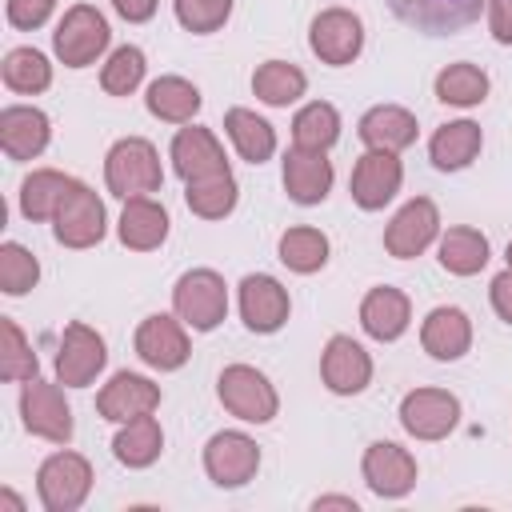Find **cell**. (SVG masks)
I'll list each match as a JSON object with an SVG mask.
<instances>
[{
  "instance_id": "9c48e42d",
  "label": "cell",
  "mask_w": 512,
  "mask_h": 512,
  "mask_svg": "<svg viewBox=\"0 0 512 512\" xmlns=\"http://www.w3.org/2000/svg\"><path fill=\"white\" fill-rule=\"evenodd\" d=\"M308 48L316 52L320 64H332V68H344L360 56L364 48V24L356 12L348 8H324L316 12V20L308 24Z\"/></svg>"
},
{
  "instance_id": "e575fe53",
  "label": "cell",
  "mask_w": 512,
  "mask_h": 512,
  "mask_svg": "<svg viewBox=\"0 0 512 512\" xmlns=\"http://www.w3.org/2000/svg\"><path fill=\"white\" fill-rule=\"evenodd\" d=\"M68 188H72V176L56 172V168H36L20 184V212L28 220H52L60 200L68 196Z\"/></svg>"
},
{
  "instance_id": "44dd1931",
  "label": "cell",
  "mask_w": 512,
  "mask_h": 512,
  "mask_svg": "<svg viewBox=\"0 0 512 512\" xmlns=\"http://www.w3.org/2000/svg\"><path fill=\"white\" fill-rule=\"evenodd\" d=\"M52 140V124L32 104H8L0 112V148L8 160H36Z\"/></svg>"
},
{
  "instance_id": "5bb4252c",
  "label": "cell",
  "mask_w": 512,
  "mask_h": 512,
  "mask_svg": "<svg viewBox=\"0 0 512 512\" xmlns=\"http://www.w3.org/2000/svg\"><path fill=\"white\" fill-rule=\"evenodd\" d=\"M288 312H292V300H288V288L268 276V272H252L240 280V320L244 328L268 336V332H280L288 324Z\"/></svg>"
},
{
  "instance_id": "e0dca14e",
  "label": "cell",
  "mask_w": 512,
  "mask_h": 512,
  "mask_svg": "<svg viewBox=\"0 0 512 512\" xmlns=\"http://www.w3.org/2000/svg\"><path fill=\"white\" fill-rule=\"evenodd\" d=\"M484 4L488 0H388V8L408 28L428 32V36H448V32L468 28Z\"/></svg>"
},
{
  "instance_id": "d6986e66",
  "label": "cell",
  "mask_w": 512,
  "mask_h": 512,
  "mask_svg": "<svg viewBox=\"0 0 512 512\" xmlns=\"http://www.w3.org/2000/svg\"><path fill=\"white\" fill-rule=\"evenodd\" d=\"M156 408H160V388L140 372H116L96 396V412L112 424H128Z\"/></svg>"
},
{
  "instance_id": "2e32d148",
  "label": "cell",
  "mask_w": 512,
  "mask_h": 512,
  "mask_svg": "<svg viewBox=\"0 0 512 512\" xmlns=\"http://www.w3.org/2000/svg\"><path fill=\"white\" fill-rule=\"evenodd\" d=\"M436 236H440V212H436V204H432L428 196H416V200H408V204L388 220V228H384V248H388V256H396V260H412V256H420Z\"/></svg>"
},
{
  "instance_id": "3957f363",
  "label": "cell",
  "mask_w": 512,
  "mask_h": 512,
  "mask_svg": "<svg viewBox=\"0 0 512 512\" xmlns=\"http://www.w3.org/2000/svg\"><path fill=\"white\" fill-rule=\"evenodd\" d=\"M216 396L244 424H268L280 412V396L272 380L252 364H228L216 380Z\"/></svg>"
},
{
  "instance_id": "c3c4849f",
  "label": "cell",
  "mask_w": 512,
  "mask_h": 512,
  "mask_svg": "<svg viewBox=\"0 0 512 512\" xmlns=\"http://www.w3.org/2000/svg\"><path fill=\"white\" fill-rule=\"evenodd\" d=\"M0 504H4V508H12V512H24V500H20V496H12L8 488L0 492Z\"/></svg>"
},
{
  "instance_id": "8d00e7d4",
  "label": "cell",
  "mask_w": 512,
  "mask_h": 512,
  "mask_svg": "<svg viewBox=\"0 0 512 512\" xmlns=\"http://www.w3.org/2000/svg\"><path fill=\"white\" fill-rule=\"evenodd\" d=\"M488 96V72L460 60V64H448L436 72V100L440 104H452V108H476L480 100Z\"/></svg>"
},
{
  "instance_id": "f35d334b",
  "label": "cell",
  "mask_w": 512,
  "mask_h": 512,
  "mask_svg": "<svg viewBox=\"0 0 512 512\" xmlns=\"http://www.w3.org/2000/svg\"><path fill=\"white\" fill-rule=\"evenodd\" d=\"M36 376H40V360L32 344L24 340L16 320L0 316V380H36Z\"/></svg>"
},
{
  "instance_id": "52a82bcc",
  "label": "cell",
  "mask_w": 512,
  "mask_h": 512,
  "mask_svg": "<svg viewBox=\"0 0 512 512\" xmlns=\"http://www.w3.org/2000/svg\"><path fill=\"white\" fill-rule=\"evenodd\" d=\"M108 364V348L104 336L80 320L64 324L60 332V348H56V380L64 388H88Z\"/></svg>"
},
{
  "instance_id": "5b68a950",
  "label": "cell",
  "mask_w": 512,
  "mask_h": 512,
  "mask_svg": "<svg viewBox=\"0 0 512 512\" xmlns=\"http://www.w3.org/2000/svg\"><path fill=\"white\" fill-rule=\"evenodd\" d=\"M92 492V464L80 452H52L36 472V496L48 512H76Z\"/></svg>"
},
{
  "instance_id": "ab89813d",
  "label": "cell",
  "mask_w": 512,
  "mask_h": 512,
  "mask_svg": "<svg viewBox=\"0 0 512 512\" xmlns=\"http://www.w3.org/2000/svg\"><path fill=\"white\" fill-rule=\"evenodd\" d=\"M144 68H148L144 52H140L136 44H124V48H116V52L104 60V68H100V88H104L108 96H132V92L140 88V80H144Z\"/></svg>"
},
{
  "instance_id": "9a60e30c",
  "label": "cell",
  "mask_w": 512,
  "mask_h": 512,
  "mask_svg": "<svg viewBox=\"0 0 512 512\" xmlns=\"http://www.w3.org/2000/svg\"><path fill=\"white\" fill-rule=\"evenodd\" d=\"M404 184V164L396 160V152H376L368 148L356 168H352V180H348V192L352 200L364 208V212H380Z\"/></svg>"
},
{
  "instance_id": "603a6c76",
  "label": "cell",
  "mask_w": 512,
  "mask_h": 512,
  "mask_svg": "<svg viewBox=\"0 0 512 512\" xmlns=\"http://www.w3.org/2000/svg\"><path fill=\"white\" fill-rule=\"evenodd\" d=\"M332 160L324 152H308V148H288L284 152V192L292 204H320L332 192Z\"/></svg>"
},
{
  "instance_id": "d590c367",
  "label": "cell",
  "mask_w": 512,
  "mask_h": 512,
  "mask_svg": "<svg viewBox=\"0 0 512 512\" xmlns=\"http://www.w3.org/2000/svg\"><path fill=\"white\" fill-rule=\"evenodd\" d=\"M276 252H280V264H284V268H292V272H300V276H312V272H320V268L328 264V236H324L320 228L296 224V228H288V232L280 236Z\"/></svg>"
},
{
  "instance_id": "83f0119b",
  "label": "cell",
  "mask_w": 512,
  "mask_h": 512,
  "mask_svg": "<svg viewBox=\"0 0 512 512\" xmlns=\"http://www.w3.org/2000/svg\"><path fill=\"white\" fill-rule=\"evenodd\" d=\"M480 144H484V132H480L476 120H452V124L432 132L428 156L440 172H460L480 156Z\"/></svg>"
},
{
  "instance_id": "4dcf8cb0",
  "label": "cell",
  "mask_w": 512,
  "mask_h": 512,
  "mask_svg": "<svg viewBox=\"0 0 512 512\" xmlns=\"http://www.w3.org/2000/svg\"><path fill=\"white\" fill-rule=\"evenodd\" d=\"M304 88H308V76H304L296 64H288V60H264V64L252 72V92H256V100H264L268 108H288V104H296V100L304 96Z\"/></svg>"
},
{
  "instance_id": "bcb514c9",
  "label": "cell",
  "mask_w": 512,
  "mask_h": 512,
  "mask_svg": "<svg viewBox=\"0 0 512 512\" xmlns=\"http://www.w3.org/2000/svg\"><path fill=\"white\" fill-rule=\"evenodd\" d=\"M156 4H160V0H112V8H116L128 24H144V20H152V16H156Z\"/></svg>"
},
{
  "instance_id": "277c9868",
  "label": "cell",
  "mask_w": 512,
  "mask_h": 512,
  "mask_svg": "<svg viewBox=\"0 0 512 512\" xmlns=\"http://www.w3.org/2000/svg\"><path fill=\"white\" fill-rule=\"evenodd\" d=\"M172 308L192 332H212L228 316V288L224 276L212 268H192L172 288Z\"/></svg>"
},
{
  "instance_id": "ffe728a7",
  "label": "cell",
  "mask_w": 512,
  "mask_h": 512,
  "mask_svg": "<svg viewBox=\"0 0 512 512\" xmlns=\"http://www.w3.org/2000/svg\"><path fill=\"white\" fill-rule=\"evenodd\" d=\"M168 156H172V168H176V176H180L184 184H188V180L216 176V172H228V160H224L220 140L212 136V128H200V124L180 128V132L172 136Z\"/></svg>"
},
{
  "instance_id": "8992f818",
  "label": "cell",
  "mask_w": 512,
  "mask_h": 512,
  "mask_svg": "<svg viewBox=\"0 0 512 512\" xmlns=\"http://www.w3.org/2000/svg\"><path fill=\"white\" fill-rule=\"evenodd\" d=\"M104 228H108L104 200H100L88 184L72 180L68 196L60 200V208H56V216H52V236H56L64 248H92V244L104 240Z\"/></svg>"
},
{
  "instance_id": "b9f144b4",
  "label": "cell",
  "mask_w": 512,
  "mask_h": 512,
  "mask_svg": "<svg viewBox=\"0 0 512 512\" xmlns=\"http://www.w3.org/2000/svg\"><path fill=\"white\" fill-rule=\"evenodd\" d=\"M172 8H176L180 28L196 32V36L220 32L232 16V0H172Z\"/></svg>"
},
{
  "instance_id": "ba28073f",
  "label": "cell",
  "mask_w": 512,
  "mask_h": 512,
  "mask_svg": "<svg viewBox=\"0 0 512 512\" xmlns=\"http://www.w3.org/2000/svg\"><path fill=\"white\" fill-rule=\"evenodd\" d=\"M20 416H24V428L48 444H68L72 440V408L60 392V380H24V392H20Z\"/></svg>"
},
{
  "instance_id": "7c38bea8",
  "label": "cell",
  "mask_w": 512,
  "mask_h": 512,
  "mask_svg": "<svg viewBox=\"0 0 512 512\" xmlns=\"http://www.w3.org/2000/svg\"><path fill=\"white\" fill-rule=\"evenodd\" d=\"M132 344H136V356H140L148 368H156V372H176V368H184L188 356H192L184 320H180V316H164V312L144 316Z\"/></svg>"
},
{
  "instance_id": "ac0fdd59",
  "label": "cell",
  "mask_w": 512,
  "mask_h": 512,
  "mask_svg": "<svg viewBox=\"0 0 512 512\" xmlns=\"http://www.w3.org/2000/svg\"><path fill=\"white\" fill-rule=\"evenodd\" d=\"M320 380L336 396H356L372 380V356L352 336H332L320 356Z\"/></svg>"
},
{
  "instance_id": "74e56055",
  "label": "cell",
  "mask_w": 512,
  "mask_h": 512,
  "mask_svg": "<svg viewBox=\"0 0 512 512\" xmlns=\"http://www.w3.org/2000/svg\"><path fill=\"white\" fill-rule=\"evenodd\" d=\"M0 76H4V84H8L12 92L36 96V92H44V88L52 84V64H48V56L36 52V48H12V52L4 56V64H0Z\"/></svg>"
},
{
  "instance_id": "f6af8a7d",
  "label": "cell",
  "mask_w": 512,
  "mask_h": 512,
  "mask_svg": "<svg viewBox=\"0 0 512 512\" xmlns=\"http://www.w3.org/2000/svg\"><path fill=\"white\" fill-rule=\"evenodd\" d=\"M488 296H492V308H496V316H500L504 324H512V268H504L500 276H492V288H488Z\"/></svg>"
},
{
  "instance_id": "836d02e7",
  "label": "cell",
  "mask_w": 512,
  "mask_h": 512,
  "mask_svg": "<svg viewBox=\"0 0 512 512\" xmlns=\"http://www.w3.org/2000/svg\"><path fill=\"white\" fill-rule=\"evenodd\" d=\"M340 140V112L328 100H312L292 116V144L308 152H328Z\"/></svg>"
},
{
  "instance_id": "7bdbcfd3",
  "label": "cell",
  "mask_w": 512,
  "mask_h": 512,
  "mask_svg": "<svg viewBox=\"0 0 512 512\" xmlns=\"http://www.w3.org/2000/svg\"><path fill=\"white\" fill-rule=\"evenodd\" d=\"M56 0H8V24L20 32H32L40 24H48Z\"/></svg>"
},
{
  "instance_id": "7402d4cb",
  "label": "cell",
  "mask_w": 512,
  "mask_h": 512,
  "mask_svg": "<svg viewBox=\"0 0 512 512\" xmlns=\"http://www.w3.org/2000/svg\"><path fill=\"white\" fill-rule=\"evenodd\" d=\"M412 324V300L392 288V284H380V288H368L364 300H360V328L380 340V344H392L408 332Z\"/></svg>"
},
{
  "instance_id": "ee69618b",
  "label": "cell",
  "mask_w": 512,
  "mask_h": 512,
  "mask_svg": "<svg viewBox=\"0 0 512 512\" xmlns=\"http://www.w3.org/2000/svg\"><path fill=\"white\" fill-rule=\"evenodd\" d=\"M488 28L496 44H512V0H488Z\"/></svg>"
},
{
  "instance_id": "7dc6e473",
  "label": "cell",
  "mask_w": 512,
  "mask_h": 512,
  "mask_svg": "<svg viewBox=\"0 0 512 512\" xmlns=\"http://www.w3.org/2000/svg\"><path fill=\"white\" fill-rule=\"evenodd\" d=\"M312 508L320 512V508H344V512H360V504L352 500V496H316L312 500Z\"/></svg>"
},
{
  "instance_id": "f1b7e54d",
  "label": "cell",
  "mask_w": 512,
  "mask_h": 512,
  "mask_svg": "<svg viewBox=\"0 0 512 512\" xmlns=\"http://www.w3.org/2000/svg\"><path fill=\"white\" fill-rule=\"evenodd\" d=\"M224 132H228L232 148L240 152V160H248V164H264L276 152V128L264 116H256L252 108H228Z\"/></svg>"
},
{
  "instance_id": "7a4b0ae2",
  "label": "cell",
  "mask_w": 512,
  "mask_h": 512,
  "mask_svg": "<svg viewBox=\"0 0 512 512\" xmlns=\"http://www.w3.org/2000/svg\"><path fill=\"white\" fill-rule=\"evenodd\" d=\"M108 40H112V28L104 12H96L92 4H72L52 32V52L60 56L64 68H88L104 56Z\"/></svg>"
},
{
  "instance_id": "8fae6325",
  "label": "cell",
  "mask_w": 512,
  "mask_h": 512,
  "mask_svg": "<svg viewBox=\"0 0 512 512\" xmlns=\"http://www.w3.org/2000/svg\"><path fill=\"white\" fill-rule=\"evenodd\" d=\"M400 424L416 440H444L460 424V400L448 388H412L400 400Z\"/></svg>"
},
{
  "instance_id": "cb8c5ba5",
  "label": "cell",
  "mask_w": 512,
  "mask_h": 512,
  "mask_svg": "<svg viewBox=\"0 0 512 512\" xmlns=\"http://www.w3.org/2000/svg\"><path fill=\"white\" fill-rule=\"evenodd\" d=\"M420 344L432 360H460L468 348H472V320L452 308V304H440L424 316L420 324Z\"/></svg>"
},
{
  "instance_id": "30bf717a",
  "label": "cell",
  "mask_w": 512,
  "mask_h": 512,
  "mask_svg": "<svg viewBox=\"0 0 512 512\" xmlns=\"http://www.w3.org/2000/svg\"><path fill=\"white\" fill-rule=\"evenodd\" d=\"M260 468V444L244 432H216L204 444V472L216 488H244Z\"/></svg>"
},
{
  "instance_id": "681fc988",
  "label": "cell",
  "mask_w": 512,
  "mask_h": 512,
  "mask_svg": "<svg viewBox=\"0 0 512 512\" xmlns=\"http://www.w3.org/2000/svg\"><path fill=\"white\" fill-rule=\"evenodd\" d=\"M504 260H508V268H512V240H508V252H504Z\"/></svg>"
},
{
  "instance_id": "d4e9b609",
  "label": "cell",
  "mask_w": 512,
  "mask_h": 512,
  "mask_svg": "<svg viewBox=\"0 0 512 512\" xmlns=\"http://www.w3.org/2000/svg\"><path fill=\"white\" fill-rule=\"evenodd\" d=\"M356 132H360V140H364L368 148H376V152H404V148L416 140L420 124H416V116H412L408 108H400V104H376V108H368V112L360 116Z\"/></svg>"
},
{
  "instance_id": "6da1fadb",
  "label": "cell",
  "mask_w": 512,
  "mask_h": 512,
  "mask_svg": "<svg viewBox=\"0 0 512 512\" xmlns=\"http://www.w3.org/2000/svg\"><path fill=\"white\" fill-rule=\"evenodd\" d=\"M104 184L112 196L132 200V196H148L160 192L164 184V168H160V152L152 140L144 136H124L108 148L104 156Z\"/></svg>"
},
{
  "instance_id": "d6a6232c",
  "label": "cell",
  "mask_w": 512,
  "mask_h": 512,
  "mask_svg": "<svg viewBox=\"0 0 512 512\" xmlns=\"http://www.w3.org/2000/svg\"><path fill=\"white\" fill-rule=\"evenodd\" d=\"M488 264V236L480 228L456 224L440 236V268H448L452 276H476Z\"/></svg>"
},
{
  "instance_id": "484cf974",
  "label": "cell",
  "mask_w": 512,
  "mask_h": 512,
  "mask_svg": "<svg viewBox=\"0 0 512 512\" xmlns=\"http://www.w3.org/2000/svg\"><path fill=\"white\" fill-rule=\"evenodd\" d=\"M120 244L132 248V252H152L168 240V212L164 204H156L152 196H132L124 200V212H120Z\"/></svg>"
},
{
  "instance_id": "4fadbf2b",
  "label": "cell",
  "mask_w": 512,
  "mask_h": 512,
  "mask_svg": "<svg viewBox=\"0 0 512 512\" xmlns=\"http://www.w3.org/2000/svg\"><path fill=\"white\" fill-rule=\"evenodd\" d=\"M360 472H364V484L384 496V500H400L416 488V456L392 440H376L364 448V460H360Z\"/></svg>"
},
{
  "instance_id": "4316f807",
  "label": "cell",
  "mask_w": 512,
  "mask_h": 512,
  "mask_svg": "<svg viewBox=\"0 0 512 512\" xmlns=\"http://www.w3.org/2000/svg\"><path fill=\"white\" fill-rule=\"evenodd\" d=\"M200 88L184 76H156L144 92V108L164 120V124H192V116L200 112Z\"/></svg>"
},
{
  "instance_id": "60d3db41",
  "label": "cell",
  "mask_w": 512,
  "mask_h": 512,
  "mask_svg": "<svg viewBox=\"0 0 512 512\" xmlns=\"http://www.w3.org/2000/svg\"><path fill=\"white\" fill-rule=\"evenodd\" d=\"M36 280H40L36 256H32L24 244L8 240V244L0 248V292H4V296H24V292L36 288Z\"/></svg>"
},
{
  "instance_id": "1f68e13d",
  "label": "cell",
  "mask_w": 512,
  "mask_h": 512,
  "mask_svg": "<svg viewBox=\"0 0 512 512\" xmlns=\"http://www.w3.org/2000/svg\"><path fill=\"white\" fill-rule=\"evenodd\" d=\"M236 200H240V188H236L232 168L184 184V204H188L192 216H200V220H224V216L236 208Z\"/></svg>"
},
{
  "instance_id": "f546056e",
  "label": "cell",
  "mask_w": 512,
  "mask_h": 512,
  "mask_svg": "<svg viewBox=\"0 0 512 512\" xmlns=\"http://www.w3.org/2000/svg\"><path fill=\"white\" fill-rule=\"evenodd\" d=\"M164 452V432L156 424V416H136L128 424H120L116 440H112V456L124 464V468H152Z\"/></svg>"
}]
</instances>
